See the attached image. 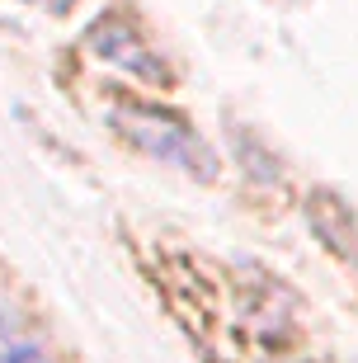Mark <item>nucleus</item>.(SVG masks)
<instances>
[{"mask_svg": "<svg viewBox=\"0 0 358 363\" xmlns=\"http://www.w3.org/2000/svg\"><path fill=\"white\" fill-rule=\"evenodd\" d=\"M108 123L118 128L133 147H142L146 156L174 165V170H189L194 179H213L217 175V156L208 151L189 118H179L174 108H160V104H113L108 108Z\"/></svg>", "mask_w": 358, "mask_h": 363, "instance_id": "f257e3e1", "label": "nucleus"}, {"mask_svg": "<svg viewBox=\"0 0 358 363\" xmlns=\"http://www.w3.org/2000/svg\"><path fill=\"white\" fill-rule=\"evenodd\" d=\"M0 363H52V359H47V354H43L28 335L10 330V340H5V354H0Z\"/></svg>", "mask_w": 358, "mask_h": 363, "instance_id": "7ed1b4c3", "label": "nucleus"}, {"mask_svg": "<svg viewBox=\"0 0 358 363\" xmlns=\"http://www.w3.org/2000/svg\"><path fill=\"white\" fill-rule=\"evenodd\" d=\"M19 5H38V10H47V14H67L71 10V0H19Z\"/></svg>", "mask_w": 358, "mask_h": 363, "instance_id": "20e7f679", "label": "nucleus"}, {"mask_svg": "<svg viewBox=\"0 0 358 363\" xmlns=\"http://www.w3.org/2000/svg\"><path fill=\"white\" fill-rule=\"evenodd\" d=\"M85 48H90L99 62L123 67L128 76H137V81H146V85H165V81H170V67H165V62L146 48L142 33H137L128 19H118V14L94 19V24L85 28Z\"/></svg>", "mask_w": 358, "mask_h": 363, "instance_id": "f03ea898", "label": "nucleus"}, {"mask_svg": "<svg viewBox=\"0 0 358 363\" xmlns=\"http://www.w3.org/2000/svg\"><path fill=\"white\" fill-rule=\"evenodd\" d=\"M10 330H14V325L5 321V316H0V354H5V340H10Z\"/></svg>", "mask_w": 358, "mask_h": 363, "instance_id": "39448f33", "label": "nucleus"}]
</instances>
